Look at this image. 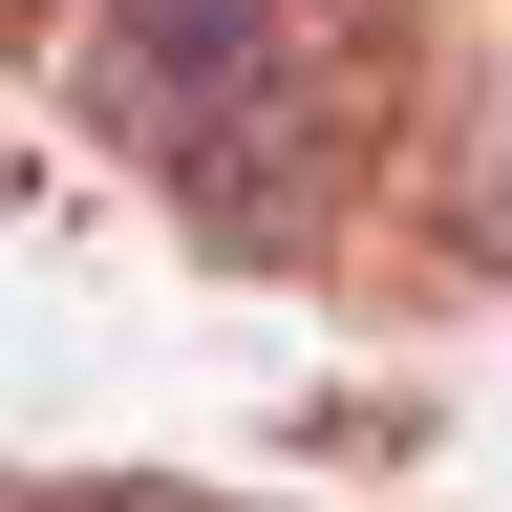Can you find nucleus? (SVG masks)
I'll return each mask as SVG.
<instances>
[{
  "label": "nucleus",
  "mask_w": 512,
  "mask_h": 512,
  "mask_svg": "<svg viewBox=\"0 0 512 512\" xmlns=\"http://www.w3.org/2000/svg\"><path fill=\"white\" fill-rule=\"evenodd\" d=\"M278 64H299V0H86V128L150 171H192Z\"/></svg>",
  "instance_id": "obj_1"
}]
</instances>
